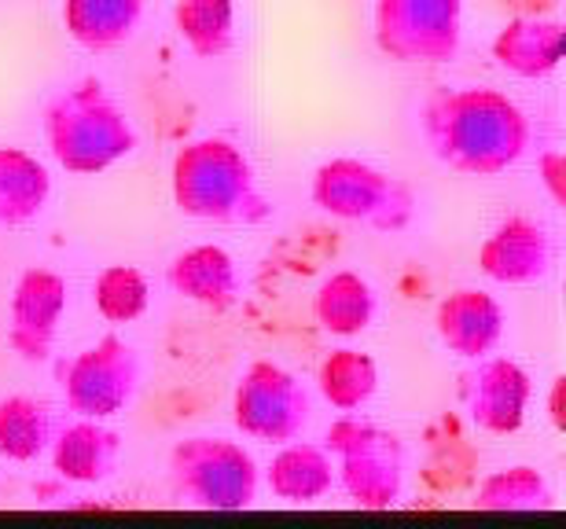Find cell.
Here are the masks:
<instances>
[{
    "instance_id": "6",
    "label": "cell",
    "mask_w": 566,
    "mask_h": 529,
    "mask_svg": "<svg viewBox=\"0 0 566 529\" xmlns=\"http://www.w3.org/2000/svg\"><path fill=\"white\" fill-rule=\"evenodd\" d=\"M169 486L174 497L199 511L254 508L262 470L240 442L196 434L169 448Z\"/></svg>"
},
{
    "instance_id": "18",
    "label": "cell",
    "mask_w": 566,
    "mask_h": 529,
    "mask_svg": "<svg viewBox=\"0 0 566 529\" xmlns=\"http://www.w3.org/2000/svg\"><path fill=\"white\" fill-rule=\"evenodd\" d=\"M63 30L85 52H115L137 38L144 0H63Z\"/></svg>"
},
{
    "instance_id": "15",
    "label": "cell",
    "mask_w": 566,
    "mask_h": 529,
    "mask_svg": "<svg viewBox=\"0 0 566 529\" xmlns=\"http://www.w3.org/2000/svg\"><path fill=\"white\" fill-rule=\"evenodd\" d=\"M490 52L501 71L523 82H541L563 63V22L548 15H515L496 30Z\"/></svg>"
},
{
    "instance_id": "4",
    "label": "cell",
    "mask_w": 566,
    "mask_h": 529,
    "mask_svg": "<svg viewBox=\"0 0 566 529\" xmlns=\"http://www.w3.org/2000/svg\"><path fill=\"white\" fill-rule=\"evenodd\" d=\"M313 207L327 218L365 224L371 232L398 235L416 221V191L401 177L360 159H327L310 184Z\"/></svg>"
},
{
    "instance_id": "25",
    "label": "cell",
    "mask_w": 566,
    "mask_h": 529,
    "mask_svg": "<svg viewBox=\"0 0 566 529\" xmlns=\"http://www.w3.org/2000/svg\"><path fill=\"white\" fill-rule=\"evenodd\" d=\"M93 306L107 324H137L151 306V284L133 265H107L93 279Z\"/></svg>"
},
{
    "instance_id": "12",
    "label": "cell",
    "mask_w": 566,
    "mask_h": 529,
    "mask_svg": "<svg viewBox=\"0 0 566 529\" xmlns=\"http://www.w3.org/2000/svg\"><path fill=\"white\" fill-rule=\"evenodd\" d=\"M556 251L545 224L534 218H507L485 235L479 246V268L485 279L501 287H530L552 273Z\"/></svg>"
},
{
    "instance_id": "9",
    "label": "cell",
    "mask_w": 566,
    "mask_h": 529,
    "mask_svg": "<svg viewBox=\"0 0 566 529\" xmlns=\"http://www.w3.org/2000/svg\"><path fill=\"white\" fill-rule=\"evenodd\" d=\"M66 409L85 420H115L140 390V353L118 335H104L60 364Z\"/></svg>"
},
{
    "instance_id": "11",
    "label": "cell",
    "mask_w": 566,
    "mask_h": 529,
    "mask_svg": "<svg viewBox=\"0 0 566 529\" xmlns=\"http://www.w3.org/2000/svg\"><path fill=\"white\" fill-rule=\"evenodd\" d=\"M530 398H534V382L512 357L485 353L463 375V404H468L471 423L485 434L507 437L523 431Z\"/></svg>"
},
{
    "instance_id": "13",
    "label": "cell",
    "mask_w": 566,
    "mask_h": 529,
    "mask_svg": "<svg viewBox=\"0 0 566 529\" xmlns=\"http://www.w3.org/2000/svg\"><path fill=\"white\" fill-rule=\"evenodd\" d=\"M166 284L174 295L210 313H229L240 306L243 279L235 257L218 243H199L180 251L166 268Z\"/></svg>"
},
{
    "instance_id": "28",
    "label": "cell",
    "mask_w": 566,
    "mask_h": 529,
    "mask_svg": "<svg viewBox=\"0 0 566 529\" xmlns=\"http://www.w3.org/2000/svg\"><path fill=\"white\" fill-rule=\"evenodd\" d=\"M515 8V15H545L548 8H556V0H507Z\"/></svg>"
},
{
    "instance_id": "21",
    "label": "cell",
    "mask_w": 566,
    "mask_h": 529,
    "mask_svg": "<svg viewBox=\"0 0 566 529\" xmlns=\"http://www.w3.org/2000/svg\"><path fill=\"white\" fill-rule=\"evenodd\" d=\"M55 423L49 404L27 393L0 398V459L8 464H33L49 453Z\"/></svg>"
},
{
    "instance_id": "10",
    "label": "cell",
    "mask_w": 566,
    "mask_h": 529,
    "mask_svg": "<svg viewBox=\"0 0 566 529\" xmlns=\"http://www.w3.org/2000/svg\"><path fill=\"white\" fill-rule=\"evenodd\" d=\"M71 287L60 273L33 265L15 279L8 301V346L22 364H44L55 350Z\"/></svg>"
},
{
    "instance_id": "16",
    "label": "cell",
    "mask_w": 566,
    "mask_h": 529,
    "mask_svg": "<svg viewBox=\"0 0 566 529\" xmlns=\"http://www.w3.org/2000/svg\"><path fill=\"white\" fill-rule=\"evenodd\" d=\"M52 467L63 482L74 486H99L115 475L118 456H122V437L118 431L104 426V420H85L77 415L74 423H66L63 431H55L52 445Z\"/></svg>"
},
{
    "instance_id": "1",
    "label": "cell",
    "mask_w": 566,
    "mask_h": 529,
    "mask_svg": "<svg viewBox=\"0 0 566 529\" xmlns=\"http://www.w3.org/2000/svg\"><path fill=\"white\" fill-rule=\"evenodd\" d=\"M420 129L430 155L463 177H501L530 148V118L496 88H441L423 104Z\"/></svg>"
},
{
    "instance_id": "23",
    "label": "cell",
    "mask_w": 566,
    "mask_h": 529,
    "mask_svg": "<svg viewBox=\"0 0 566 529\" xmlns=\"http://www.w3.org/2000/svg\"><path fill=\"white\" fill-rule=\"evenodd\" d=\"M174 27L199 60H221L235 44V0H177Z\"/></svg>"
},
{
    "instance_id": "17",
    "label": "cell",
    "mask_w": 566,
    "mask_h": 529,
    "mask_svg": "<svg viewBox=\"0 0 566 529\" xmlns=\"http://www.w3.org/2000/svg\"><path fill=\"white\" fill-rule=\"evenodd\" d=\"M265 486L283 504H316L335 489V459L316 442H287L269 459Z\"/></svg>"
},
{
    "instance_id": "22",
    "label": "cell",
    "mask_w": 566,
    "mask_h": 529,
    "mask_svg": "<svg viewBox=\"0 0 566 529\" xmlns=\"http://www.w3.org/2000/svg\"><path fill=\"white\" fill-rule=\"evenodd\" d=\"M316 390L335 412H360L379 390V364L368 353L343 346L324 357L321 371H316Z\"/></svg>"
},
{
    "instance_id": "20",
    "label": "cell",
    "mask_w": 566,
    "mask_h": 529,
    "mask_svg": "<svg viewBox=\"0 0 566 529\" xmlns=\"http://www.w3.org/2000/svg\"><path fill=\"white\" fill-rule=\"evenodd\" d=\"M52 199V173L38 155L22 148H0V224L22 229L38 221Z\"/></svg>"
},
{
    "instance_id": "14",
    "label": "cell",
    "mask_w": 566,
    "mask_h": 529,
    "mask_svg": "<svg viewBox=\"0 0 566 529\" xmlns=\"http://www.w3.org/2000/svg\"><path fill=\"white\" fill-rule=\"evenodd\" d=\"M434 331L449 353L479 360L493 353L504 339V309L493 295L479 287H460L438 301Z\"/></svg>"
},
{
    "instance_id": "3",
    "label": "cell",
    "mask_w": 566,
    "mask_h": 529,
    "mask_svg": "<svg viewBox=\"0 0 566 529\" xmlns=\"http://www.w3.org/2000/svg\"><path fill=\"white\" fill-rule=\"evenodd\" d=\"M174 207L191 221L210 224H265L276 213L273 199L258 184V173L240 144L202 137L185 144L169 166Z\"/></svg>"
},
{
    "instance_id": "7",
    "label": "cell",
    "mask_w": 566,
    "mask_h": 529,
    "mask_svg": "<svg viewBox=\"0 0 566 529\" xmlns=\"http://www.w3.org/2000/svg\"><path fill=\"white\" fill-rule=\"evenodd\" d=\"M371 33L394 63H449L463 41V0H376Z\"/></svg>"
},
{
    "instance_id": "26",
    "label": "cell",
    "mask_w": 566,
    "mask_h": 529,
    "mask_svg": "<svg viewBox=\"0 0 566 529\" xmlns=\"http://www.w3.org/2000/svg\"><path fill=\"white\" fill-rule=\"evenodd\" d=\"M537 177L545 184L552 207L563 210L566 207V155L563 151H545L537 159Z\"/></svg>"
},
{
    "instance_id": "27",
    "label": "cell",
    "mask_w": 566,
    "mask_h": 529,
    "mask_svg": "<svg viewBox=\"0 0 566 529\" xmlns=\"http://www.w3.org/2000/svg\"><path fill=\"white\" fill-rule=\"evenodd\" d=\"M548 420H552V426H556L559 434L566 431V379H563V375L552 379V393H548Z\"/></svg>"
},
{
    "instance_id": "5",
    "label": "cell",
    "mask_w": 566,
    "mask_h": 529,
    "mask_svg": "<svg viewBox=\"0 0 566 529\" xmlns=\"http://www.w3.org/2000/svg\"><path fill=\"white\" fill-rule=\"evenodd\" d=\"M335 459V486L365 511H390L405 493V442L379 423L343 412L324 442Z\"/></svg>"
},
{
    "instance_id": "24",
    "label": "cell",
    "mask_w": 566,
    "mask_h": 529,
    "mask_svg": "<svg viewBox=\"0 0 566 529\" xmlns=\"http://www.w3.org/2000/svg\"><path fill=\"white\" fill-rule=\"evenodd\" d=\"M552 504H556V493H552L548 478L530 464L493 470L479 486V497H474V508L479 511H504V515L548 511Z\"/></svg>"
},
{
    "instance_id": "19",
    "label": "cell",
    "mask_w": 566,
    "mask_h": 529,
    "mask_svg": "<svg viewBox=\"0 0 566 529\" xmlns=\"http://www.w3.org/2000/svg\"><path fill=\"white\" fill-rule=\"evenodd\" d=\"M379 298L376 287L354 268H338V273L324 276V284L313 295V317L321 331L335 335V339H357L376 324Z\"/></svg>"
},
{
    "instance_id": "8",
    "label": "cell",
    "mask_w": 566,
    "mask_h": 529,
    "mask_svg": "<svg viewBox=\"0 0 566 529\" xmlns=\"http://www.w3.org/2000/svg\"><path fill=\"white\" fill-rule=\"evenodd\" d=\"M313 398L298 375L273 360H251L232 390V423L243 437L265 445H287L310 426Z\"/></svg>"
},
{
    "instance_id": "2",
    "label": "cell",
    "mask_w": 566,
    "mask_h": 529,
    "mask_svg": "<svg viewBox=\"0 0 566 529\" xmlns=\"http://www.w3.org/2000/svg\"><path fill=\"white\" fill-rule=\"evenodd\" d=\"M44 144L71 177H99L140 148V133L99 77L71 82L44 104Z\"/></svg>"
}]
</instances>
